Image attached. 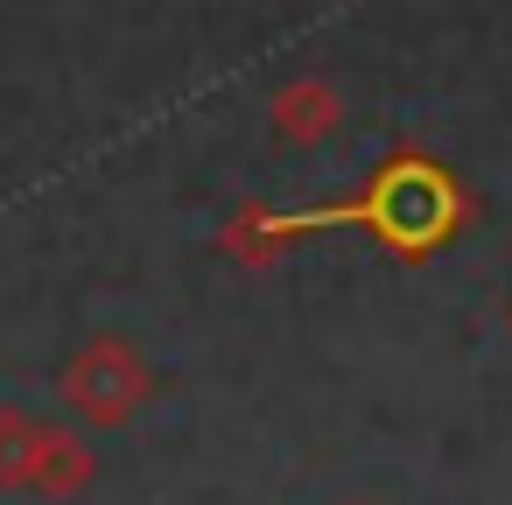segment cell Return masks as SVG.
Listing matches in <instances>:
<instances>
[{"label":"cell","mask_w":512,"mask_h":505,"mask_svg":"<svg viewBox=\"0 0 512 505\" xmlns=\"http://www.w3.org/2000/svg\"><path fill=\"white\" fill-rule=\"evenodd\" d=\"M323 218H365L393 253H428L456 232V183L435 169V162H386L372 176V190L351 204V211H323Z\"/></svg>","instance_id":"cell-1"},{"label":"cell","mask_w":512,"mask_h":505,"mask_svg":"<svg viewBox=\"0 0 512 505\" xmlns=\"http://www.w3.org/2000/svg\"><path fill=\"white\" fill-rule=\"evenodd\" d=\"M57 400L78 428H127L155 400V365L134 337H85L57 365Z\"/></svg>","instance_id":"cell-2"},{"label":"cell","mask_w":512,"mask_h":505,"mask_svg":"<svg viewBox=\"0 0 512 505\" xmlns=\"http://www.w3.org/2000/svg\"><path fill=\"white\" fill-rule=\"evenodd\" d=\"M92 477H99L92 442H85L78 428H64V421H36L22 491H29V498H78V491H92Z\"/></svg>","instance_id":"cell-3"},{"label":"cell","mask_w":512,"mask_h":505,"mask_svg":"<svg viewBox=\"0 0 512 505\" xmlns=\"http://www.w3.org/2000/svg\"><path fill=\"white\" fill-rule=\"evenodd\" d=\"M267 120H274V141H288V148H316V141H330V134H337L344 99H337V85H330V78H288V85L274 92Z\"/></svg>","instance_id":"cell-4"},{"label":"cell","mask_w":512,"mask_h":505,"mask_svg":"<svg viewBox=\"0 0 512 505\" xmlns=\"http://www.w3.org/2000/svg\"><path fill=\"white\" fill-rule=\"evenodd\" d=\"M36 421H43V414H29V407H8V400H0V491H22Z\"/></svg>","instance_id":"cell-5"},{"label":"cell","mask_w":512,"mask_h":505,"mask_svg":"<svg viewBox=\"0 0 512 505\" xmlns=\"http://www.w3.org/2000/svg\"><path fill=\"white\" fill-rule=\"evenodd\" d=\"M337 505H372V498H337Z\"/></svg>","instance_id":"cell-6"},{"label":"cell","mask_w":512,"mask_h":505,"mask_svg":"<svg viewBox=\"0 0 512 505\" xmlns=\"http://www.w3.org/2000/svg\"><path fill=\"white\" fill-rule=\"evenodd\" d=\"M505 330H512V309H505Z\"/></svg>","instance_id":"cell-7"}]
</instances>
